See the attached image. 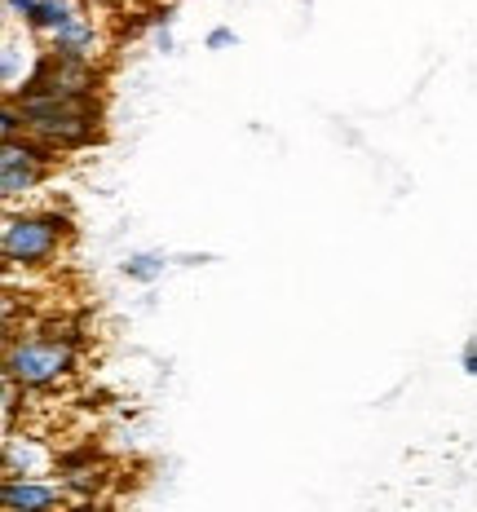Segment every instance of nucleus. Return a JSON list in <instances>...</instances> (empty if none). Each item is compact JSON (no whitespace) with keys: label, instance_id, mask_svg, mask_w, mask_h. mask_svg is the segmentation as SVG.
<instances>
[{"label":"nucleus","instance_id":"f257e3e1","mask_svg":"<svg viewBox=\"0 0 477 512\" xmlns=\"http://www.w3.org/2000/svg\"><path fill=\"white\" fill-rule=\"evenodd\" d=\"M76 239V221L58 208H23L9 204L0 226V256L9 270H49Z\"/></svg>","mask_w":477,"mask_h":512},{"label":"nucleus","instance_id":"f03ea898","mask_svg":"<svg viewBox=\"0 0 477 512\" xmlns=\"http://www.w3.org/2000/svg\"><path fill=\"white\" fill-rule=\"evenodd\" d=\"M80 354L71 340L53 336V332H31V336H9L5 345V380H18L27 393H45L58 389L76 376Z\"/></svg>","mask_w":477,"mask_h":512},{"label":"nucleus","instance_id":"7ed1b4c3","mask_svg":"<svg viewBox=\"0 0 477 512\" xmlns=\"http://www.w3.org/2000/svg\"><path fill=\"white\" fill-rule=\"evenodd\" d=\"M27 115V133L58 146L62 155L102 142V106L76 98H14Z\"/></svg>","mask_w":477,"mask_h":512},{"label":"nucleus","instance_id":"20e7f679","mask_svg":"<svg viewBox=\"0 0 477 512\" xmlns=\"http://www.w3.org/2000/svg\"><path fill=\"white\" fill-rule=\"evenodd\" d=\"M58 164H62V151L40 142L36 133L5 137V151H0V195H5V208L45 186Z\"/></svg>","mask_w":477,"mask_h":512},{"label":"nucleus","instance_id":"39448f33","mask_svg":"<svg viewBox=\"0 0 477 512\" xmlns=\"http://www.w3.org/2000/svg\"><path fill=\"white\" fill-rule=\"evenodd\" d=\"M36 45L45 53H53V58H62V62H98L102 49H106V36H102V23L93 18L89 0H84L67 23L53 27L45 40H36Z\"/></svg>","mask_w":477,"mask_h":512},{"label":"nucleus","instance_id":"423d86ee","mask_svg":"<svg viewBox=\"0 0 477 512\" xmlns=\"http://www.w3.org/2000/svg\"><path fill=\"white\" fill-rule=\"evenodd\" d=\"M0 499H5L9 512H49L76 504V495L62 482H49V477H5Z\"/></svg>","mask_w":477,"mask_h":512},{"label":"nucleus","instance_id":"0eeeda50","mask_svg":"<svg viewBox=\"0 0 477 512\" xmlns=\"http://www.w3.org/2000/svg\"><path fill=\"white\" fill-rule=\"evenodd\" d=\"M49 464H58L40 442L27 437H5V477H45Z\"/></svg>","mask_w":477,"mask_h":512},{"label":"nucleus","instance_id":"6e6552de","mask_svg":"<svg viewBox=\"0 0 477 512\" xmlns=\"http://www.w3.org/2000/svg\"><path fill=\"white\" fill-rule=\"evenodd\" d=\"M164 265H168V256L164 252H129L120 261V274L129 283H155L159 274H164Z\"/></svg>","mask_w":477,"mask_h":512},{"label":"nucleus","instance_id":"1a4fd4ad","mask_svg":"<svg viewBox=\"0 0 477 512\" xmlns=\"http://www.w3.org/2000/svg\"><path fill=\"white\" fill-rule=\"evenodd\" d=\"M204 45H208V49H230V45H239V36H235V31H230V27H212Z\"/></svg>","mask_w":477,"mask_h":512},{"label":"nucleus","instance_id":"9d476101","mask_svg":"<svg viewBox=\"0 0 477 512\" xmlns=\"http://www.w3.org/2000/svg\"><path fill=\"white\" fill-rule=\"evenodd\" d=\"M460 367L469 371V376H477V340H469V345H464V354H460Z\"/></svg>","mask_w":477,"mask_h":512}]
</instances>
